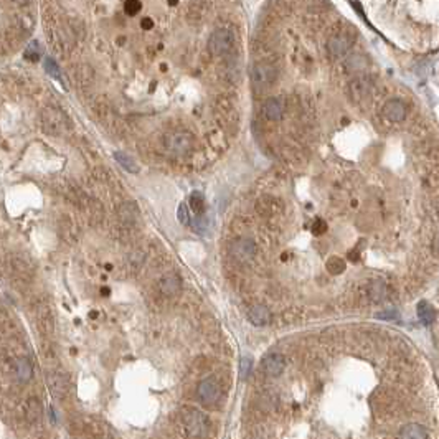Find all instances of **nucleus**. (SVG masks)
Listing matches in <instances>:
<instances>
[{"label": "nucleus", "instance_id": "1", "mask_svg": "<svg viewBox=\"0 0 439 439\" xmlns=\"http://www.w3.org/2000/svg\"><path fill=\"white\" fill-rule=\"evenodd\" d=\"M40 125L43 133L50 136H61L71 127V122L61 108L55 104H47L40 111Z\"/></svg>", "mask_w": 439, "mask_h": 439}, {"label": "nucleus", "instance_id": "2", "mask_svg": "<svg viewBox=\"0 0 439 439\" xmlns=\"http://www.w3.org/2000/svg\"><path fill=\"white\" fill-rule=\"evenodd\" d=\"M30 309L33 312V322L41 334H52L55 329V321H53V312L50 302L45 296H35L30 299Z\"/></svg>", "mask_w": 439, "mask_h": 439}, {"label": "nucleus", "instance_id": "3", "mask_svg": "<svg viewBox=\"0 0 439 439\" xmlns=\"http://www.w3.org/2000/svg\"><path fill=\"white\" fill-rule=\"evenodd\" d=\"M184 424L188 429L192 436L195 437H203L208 434L210 431V419L205 413L198 411V410H188L184 413Z\"/></svg>", "mask_w": 439, "mask_h": 439}, {"label": "nucleus", "instance_id": "4", "mask_svg": "<svg viewBox=\"0 0 439 439\" xmlns=\"http://www.w3.org/2000/svg\"><path fill=\"white\" fill-rule=\"evenodd\" d=\"M233 33L228 28H216L208 38V50L211 55L222 56L230 52L231 47H233Z\"/></svg>", "mask_w": 439, "mask_h": 439}, {"label": "nucleus", "instance_id": "5", "mask_svg": "<svg viewBox=\"0 0 439 439\" xmlns=\"http://www.w3.org/2000/svg\"><path fill=\"white\" fill-rule=\"evenodd\" d=\"M164 144L168 152H172L175 155H182V154H187L188 150L192 149L193 137L188 133H170L164 137Z\"/></svg>", "mask_w": 439, "mask_h": 439}, {"label": "nucleus", "instance_id": "6", "mask_svg": "<svg viewBox=\"0 0 439 439\" xmlns=\"http://www.w3.org/2000/svg\"><path fill=\"white\" fill-rule=\"evenodd\" d=\"M249 74H251V81H253V84L256 87H266L269 84H273L274 79L278 78L276 68L268 65V63H258V65H254L251 68Z\"/></svg>", "mask_w": 439, "mask_h": 439}, {"label": "nucleus", "instance_id": "7", "mask_svg": "<svg viewBox=\"0 0 439 439\" xmlns=\"http://www.w3.org/2000/svg\"><path fill=\"white\" fill-rule=\"evenodd\" d=\"M197 394L198 400L202 401L203 405H215L216 401L222 397V386L215 380V378H205L203 381H200V385L197 388Z\"/></svg>", "mask_w": 439, "mask_h": 439}, {"label": "nucleus", "instance_id": "8", "mask_svg": "<svg viewBox=\"0 0 439 439\" xmlns=\"http://www.w3.org/2000/svg\"><path fill=\"white\" fill-rule=\"evenodd\" d=\"M230 251H231V256H233L236 261L248 262L253 259L256 254V243L253 240H248V238H240V240L231 243Z\"/></svg>", "mask_w": 439, "mask_h": 439}, {"label": "nucleus", "instance_id": "9", "mask_svg": "<svg viewBox=\"0 0 439 439\" xmlns=\"http://www.w3.org/2000/svg\"><path fill=\"white\" fill-rule=\"evenodd\" d=\"M352 45H354L352 36L347 33H338L327 41V52L332 58H342L343 55H347Z\"/></svg>", "mask_w": 439, "mask_h": 439}, {"label": "nucleus", "instance_id": "10", "mask_svg": "<svg viewBox=\"0 0 439 439\" xmlns=\"http://www.w3.org/2000/svg\"><path fill=\"white\" fill-rule=\"evenodd\" d=\"M159 287H160L162 294H165V296H168V297L177 296V294H180V291H182L180 276L175 274V273H168L165 276H162L160 281H159Z\"/></svg>", "mask_w": 439, "mask_h": 439}, {"label": "nucleus", "instance_id": "11", "mask_svg": "<svg viewBox=\"0 0 439 439\" xmlns=\"http://www.w3.org/2000/svg\"><path fill=\"white\" fill-rule=\"evenodd\" d=\"M284 367H286V360L284 357L281 354H269L265 357L262 360V370L268 376H279L282 372H284Z\"/></svg>", "mask_w": 439, "mask_h": 439}, {"label": "nucleus", "instance_id": "12", "mask_svg": "<svg viewBox=\"0 0 439 439\" xmlns=\"http://www.w3.org/2000/svg\"><path fill=\"white\" fill-rule=\"evenodd\" d=\"M383 116L393 122L403 121L406 116V106L400 99H388L383 104Z\"/></svg>", "mask_w": 439, "mask_h": 439}, {"label": "nucleus", "instance_id": "13", "mask_svg": "<svg viewBox=\"0 0 439 439\" xmlns=\"http://www.w3.org/2000/svg\"><path fill=\"white\" fill-rule=\"evenodd\" d=\"M248 321L256 327H262V325H268L271 322V312L266 305L254 304L248 309Z\"/></svg>", "mask_w": 439, "mask_h": 439}, {"label": "nucleus", "instance_id": "14", "mask_svg": "<svg viewBox=\"0 0 439 439\" xmlns=\"http://www.w3.org/2000/svg\"><path fill=\"white\" fill-rule=\"evenodd\" d=\"M14 368H15V375L17 380L20 383H27L33 375V365L27 357H15L14 359Z\"/></svg>", "mask_w": 439, "mask_h": 439}, {"label": "nucleus", "instance_id": "15", "mask_svg": "<svg viewBox=\"0 0 439 439\" xmlns=\"http://www.w3.org/2000/svg\"><path fill=\"white\" fill-rule=\"evenodd\" d=\"M48 385L56 397H65L68 391V376L61 372H52L48 373Z\"/></svg>", "mask_w": 439, "mask_h": 439}, {"label": "nucleus", "instance_id": "16", "mask_svg": "<svg viewBox=\"0 0 439 439\" xmlns=\"http://www.w3.org/2000/svg\"><path fill=\"white\" fill-rule=\"evenodd\" d=\"M370 91H372V81L368 78H357L350 83V96L355 101H362L363 98L368 96Z\"/></svg>", "mask_w": 439, "mask_h": 439}, {"label": "nucleus", "instance_id": "17", "mask_svg": "<svg viewBox=\"0 0 439 439\" xmlns=\"http://www.w3.org/2000/svg\"><path fill=\"white\" fill-rule=\"evenodd\" d=\"M398 439H429V432L428 429L421 424H406L403 429L400 431Z\"/></svg>", "mask_w": 439, "mask_h": 439}, {"label": "nucleus", "instance_id": "18", "mask_svg": "<svg viewBox=\"0 0 439 439\" xmlns=\"http://www.w3.org/2000/svg\"><path fill=\"white\" fill-rule=\"evenodd\" d=\"M262 114L269 121H279L282 117V104L279 99L276 98H269L268 101L262 106Z\"/></svg>", "mask_w": 439, "mask_h": 439}, {"label": "nucleus", "instance_id": "19", "mask_svg": "<svg viewBox=\"0 0 439 439\" xmlns=\"http://www.w3.org/2000/svg\"><path fill=\"white\" fill-rule=\"evenodd\" d=\"M418 317L424 325H431L432 322H434L436 311H434V307L431 305V302H428V300H421V302L418 304Z\"/></svg>", "mask_w": 439, "mask_h": 439}, {"label": "nucleus", "instance_id": "20", "mask_svg": "<svg viewBox=\"0 0 439 439\" xmlns=\"http://www.w3.org/2000/svg\"><path fill=\"white\" fill-rule=\"evenodd\" d=\"M368 296L373 302H381L388 296V287L383 281H375L368 287Z\"/></svg>", "mask_w": 439, "mask_h": 439}, {"label": "nucleus", "instance_id": "21", "mask_svg": "<svg viewBox=\"0 0 439 439\" xmlns=\"http://www.w3.org/2000/svg\"><path fill=\"white\" fill-rule=\"evenodd\" d=\"M345 65H347V70L350 71H360L368 65V60H367V56L362 53H352L347 58V61H345Z\"/></svg>", "mask_w": 439, "mask_h": 439}, {"label": "nucleus", "instance_id": "22", "mask_svg": "<svg viewBox=\"0 0 439 439\" xmlns=\"http://www.w3.org/2000/svg\"><path fill=\"white\" fill-rule=\"evenodd\" d=\"M119 216H121L122 223H134V219L137 218V206L133 202H127L119 206Z\"/></svg>", "mask_w": 439, "mask_h": 439}, {"label": "nucleus", "instance_id": "23", "mask_svg": "<svg viewBox=\"0 0 439 439\" xmlns=\"http://www.w3.org/2000/svg\"><path fill=\"white\" fill-rule=\"evenodd\" d=\"M114 157H116V160L119 162V164H121L127 172H130V173L139 172V165H137V162L130 155L124 154V152H114Z\"/></svg>", "mask_w": 439, "mask_h": 439}, {"label": "nucleus", "instance_id": "24", "mask_svg": "<svg viewBox=\"0 0 439 439\" xmlns=\"http://www.w3.org/2000/svg\"><path fill=\"white\" fill-rule=\"evenodd\" d=\"M190 208L195 213L197 216H202L205 211V197L203 193L200 192H193L190 195Z\"/></svg>", "mask_w": 439, "mask_h": 439}, {"label": "nucleus", "instance_id": "25", "mask_svg": "<svg viewBox=\"0 0 439 439\" xmlns=\"http://www.w3.org/2000/svg\"><path fill=\"white\" fill-rule=\"evenodd\" d=\"M345 268H347V265H345V261L342 258H338V256H332L327 261V269L330 274H342L345 271Z\"/></svg>", "mask_w": 439, "mask_h": 439}, {"label": "nucleus", "instance_id": "26", "mask_svg": "<svg viewBox=\"0 0 439 439\" xmlns=\"http://www.w3.org/2000/svg\"><path fill=\"white\" fill-rule=\"evenodd\" d=\"M25 58L30 61H38L40 60V48L36 45V41H30L25 50Z\"/></svg>", "mask_w": 439, "mask_h": 439}, {"label": "nucleus", "instance_id": "27", "mask_svg": "<svg viewBox=\"0 0 439 439\" xmlns=\"http://www.w3.org/2000/svg\"><path fill=\"white\" fill-rule=\"evenodd\" d=\"M45 70L52 74V76L55 78V79H58V81H61V73H60V68H58V65H56V63L52 60V58H47L45 60Z\"/></svg>", "mask_w": 439, "mask_h": 439}, {"label": "nucleus", "instance_id": "28", "mask_svg": "<svg viewBox=\"0 0 439 439\" xmlns=\"http://www.w3.org/2000/svg\"><path fill=\"white\" fill-rule=\"evenodd\" d=\"M141 9H142V4L139 2V0H127V2L124 4V12L130 17L136 15Z\"/></svg>", "mask_w": 439, "mask_h": 439}, {"label": "nucleus", "instance_id": "29", "mask_svg": "<svg viewBox=\"0 0 439 439\" xmlns=\"http://www.w3.org/2000/svg\"><path fill=\"white\" fill-rule=\"evenodd\" d=\"M177 216H179V219H180V223L182 225H190L192 223V219H190V211H188V208H187V205L185 203H182L180 206H179V211H177Z\"/></svg>", "mask_w": 439, "mask_h": 439}, {"label": "nucleus", "instance_id": "30", "mask_svg": "<svg viewBox=\"0 0 439 439\" xmlns=\"http://www.w3.org/2000/svg\"><path fill=\"white\" fill-rule=\"evenodd\" d=\"M311 230H312V233L316 236H321L322 233L327 231V223H325L322 218H317L316 222H314L312 227H311Z\"/></svg>", "mask_w": 439, "mask_h": 439}, {"label": "nucleus", "instance_id": "31", "mask_svg": "<svg viewBox=\"0 0 439 439\" xmlns=\"http://www.w3.org/2000/svg\"><path fill=\"white\" fill-rule=\"evenodd\" d=\"M376 317L381 319V321H397L400 316H398L397 311H385V312H378V314H376Z\"/></svg>", "mask_w": 439, "mask_h": 439}, {"label": "nucleus", "instance_id": "32", "mask_svg": "<svg viewBox=\"0 0 439 439\" xmlns=\"http://www.w3.org/2000/svg\"><path fill=\"white\" fill-rule=\"evenodd\" d=\"M249 368H251V360L249 359H243L241 360V376H243V378H246V376H248Z\"/></svg>", "mask_w": 439, "mask_h": 439}, {"label": "nucleus", "instance_id": "33", "mask_svg": "<svg viewBox=\"0 0 439 439\" xmlns=\"http://www.w3.org/2000/svg\"><path fill=\"white\" fill-rule=\"evenodd\" d=\"M141 25H142L144 30H150V28L154 27V22H152V18H150V17H146V18H142Z\"/></svg>", "mask_w": 439, "mask_h": 439}]
</instances>
